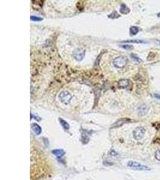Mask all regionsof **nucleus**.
<instances>
[{
    "label": "nucleus",
    "mask_w": 160,
    "mask_h": 180,
    "mask_svg": "<svg viewBox=\"0 0 160 180\" xmlns=\"http://www.w3.org/2000/svg\"><path fill=\"white\" fill-rule=\"evenodd\" d=\"M128 63V58L123 56H120V57H116L113 61L114 66L118 69L123 68Z\"/></svg>",
    "instance_id": "f257e3e1"
},
{
    "label": "nucleus",
    "mask_w": 160,
    "mask_h": 180,
    "mask_svg": "<svg viewBox=\"0 0 160 180\" xmlns=\"http://www.w3.org/2000/svg\"><path fill=\"white\" fill-rule=\"evenodd\" d=\"M58 98H59V100H60L61 102L65 104V105H68L71 101L72 96L69 92L64 91L61 92L60 94L58 95Z\"/></svg>",
    "instance_id": "f03ea898"
},
{
    "label": "nucleus",
    "mask_w": 160,
    "mask_h": 180,
    "mask_svg": "<svg viewBox=\"0 0 160 180\" xmlns=\"http://www.w3.org/2000/svg\"><path fill=\"white\" fill-rule=\"evenodd\" d=\"M127 166L134 169L139 170V171H150L151 170V169L148 166H145L139 163L132 162V161H130L128 162Z\"/></svg>",
    "instance_id": "7ed1b4c3"
},
{
    "label": "nucleus",
    "mask_w": 160,
    "mask_h": 180,
    "mask_svg": "<svg viewBox=\"0 0 160 180\" xmlns=\"http://www.w3.org/2000/svg\"><path fill=\"white\" fill-rule=\"evenodd\" d=\"M145 132H146V130L145 128L143 127H138L136 129H134L132 132L133 137L134 139L139 141L143 138Z\"/></svg>",
    "instance_id": "20e7f679"
},
{
    "label": "nucleus",
    "mask_w": 160,
    "mask_h": 180,
    "mask_svg": "<svg viewBox=\"0 0 160 180\" xmlns=\"http://www.w3.org/2000/svg\"><path fill=\"white\" fill-rule=\"evenodd\" d=\"M85 55V50L82 48H77L75 49L73 52V56L76 60L81 61L84 58Z\"/></svg>",
    "instance_id": "39448f33"
},
{
    "label": "nucleus",
    "mask_w": 160,
    "mask_h": 180,
    "mask_svg": "<svg viewBox=\"0 0 160 180\" xmlns=\"http://www.w3.org/2000/svg\"><path fill=\"white\" fill-rule=\"evenodd\" d=\"M131 120L130 119L128 118H122L119 120L118 121H116L113 125L111 127L112 128H115V127H119L122 126V125H124L125 123H128V122H131Z\"/></svg>",
    "instance_id": "423d86ee"
},
{
    "label": "nucleus",
    "mask_w": 160,
    "mask_h": 180,
    "mask_svg": "<svg viewBox=\"0 0 160 180\" xmlns=\"http://www.w3.org/2000/svg\"><path fill=\"white\" fill-rule=\"evenodd\" d=\"M130 81L128 79H121V80L118 82L119 87L121 88H127L130 86Z\"/></svg>",
    "instance_id": "0eeeda50"
},
{
    "label": "nucleus",
    "mask_w": 160,
    "mask_h": 180,
    "mask_svg": "<svg viewBox=\"0 0 160 180\" xmlns=\"http://www.w3.org/2000/svg\"><path fill=\"white\" fill-rule=\"evenodd\" d=\"M149 110V107L147 106V105H143L142 106H139L138 108V113L140 115H146L147 114V112H148V110Z\"/></svg>",
    "instance_id": "6e6552de"
},
{
    "label": "nucleus",
    "mask_w": 160,
    "mask_h": 180,
    "mask_svg": "<svg viewBox=\"0 0 160 180\" xmlns=\"http://www.w3.org/2000/svg\"><path fill=\"white\" fill-rule=\"evenodd\" d=\"M81 136H82V142L83 144H86L89 142V136L88 133L86 132L85 130H83L81 132Z\"/></svg>",
    "instance_id": "1a4fd4ad"
},
{
    "label": "nucleus",
    "mask_w": 160,
    "mask_h": 180,
    "mask_svg": "<svg viewBox=\"0 0 160 180\" xmlns=\"http://www.w3.org/2000/svg\"><path fill=\"white\" fill-rule=\"evenodd\" d=\"M31 129L32 130H33V131L34 132V133L37 135H40L41 133H42V128L41 127L38 125L36 123H34L32 124L31 125Z\"/></svg>",
    "instance_id": "9d476101"
},
{
    "label": "nucleus",
    "mask_w": 160,
    "mask_h": 180,
    "mask_svg": "<svg viewBox=\"0 0 160 180\" xmlns=\"http://www.w3.org/2000/svg\"><path fill=\"white\" fill-rule=\"evenodd\" d=\"M120 12L122 14H128L130 12V9L128 7V6H126L125 4H122L121 5V8H120Z\"/></svg>",
    "instance_id": "9b49d317"
},
{
    "label": "nucleus",
    "mask_w": 160,
    "mask_h": 180,
    "mask_svg": "<svg viewBox=\"0 0 160 180\" xmlns=\"http://www.w3.org/2000/svg\"><path fill=\"white\" fill-rule=\"evenodd\" d=\"M52 153L53 154H54L55 156H56L58 157H60L61 156H63V155L65 154V152L63 150L61 149H58V150H54L52 151Z\"/></svg>",
    "instance_id": "f8f14e48"
},
{
    "label": "nucleus",
    "mask_w": 160,
    "mask_h": 180,
    "mask_svg": "<svg viewBox=\"0 0 160 180\" xmlns=\"http://www.w3.org/2000/svg\"><path fill=\"white\" fill-rule=\"evenodd\" d=\"M59 121L62 127H63L65 130H69V129H70V126H69V123H68L66 121H65V120H63V119L62 118H59Z\"/></svg>",
    "instance_id": "ddd939ff"
},
{
    "label": "nucleus",
    "mask_w": 160,
    "mask_h": 180,
    "mask_svg": "<svg viewBox=\"0 0 160 180\" xmlns=\"http://www.w3.org/2000/svg\"><path fill=\"white\" fill-rule=\"evenodd\" d=\"M139 31V28L137 27L132 26L130 28V33L131 36H135L137 34Z\"/></svg>",
    "instance_id": "4468645a"
},
{
    "label": "nucleus",
    "mask_w": 160,
    "mask_h": 180,
    "mask_svg": "<svg viewBox=\"0 0 160 180\" xmlns=\"http://www.w3.org/2000/svg\"><path fill=\"white\" fill-rule=\"evenodd\" d=\"M122 43H145V41L142 40H126L122 42Z\"/></svg>",
    "instance_id": "2eb2a0df"
},
{
    "label": "nucleus",
    "mask_w": 160,
    "mask_h": 180,
    "mask_svg": "<svg viewBox=\"0 0 160 180\" xmlns=\"http://www.w3.org/2000/svg\"><path fill=\"white\" fill-rule=\"evenodd\" d=\"M131 58H132V59H134L135 61H136L137 63H140L142 62V59H141V58H140V57H139L138 55H136L135 54H131Z\"/></svg>",
    "instance_id": "dca6fc26"
},
{
    "label": "nucleus",
    "mask_w": 160,
    "mask_h": 180,
    "mask_svg": "<svg viewBox=\"0 0 160 180\" xmlns=\"http://www.w3.org/2000/svg\"><path fill=\"white\" fill-rule=\"evenodd\" d=\"M108 17H109V18H111V19L118 18L119 17H120V14H119L116 11H113V12L111 14H109V15L108 16Z\"/></svg>",
    "instance_id": "f3484780"
},
{
    "label": "nucleus",
    "mask_w": 160,
    "mask_h": 180,
    "mask_svg": "<svg viewBox=\"0 0 160 180\" xmlns=\"http://www.w3.org/2000/svg\"><path fill=\"white\" fill-rule=\"evenodd\" d=\"M30 19L32 21H34V22H40V21H43V18L36 16H31Z\"/></svg>",
    "instance_id": "a211bd4d"
},
{
    "label": "nucleus",
    "mask_w": 160,
    "mask_h": 180,
    "mask_svg": "<svg viewBox=\"0 0 160 180\" xmlns=\"http://www.w3.org/2000/svg\"><path fill=\"white\" fill-rule=\"evenodd\" d=\"M121 47L126 50H132L134 48L133 46L130 45V44H123V45H121Z\"/></svg>",
    "instance_id": "6ab92c4d"
},
{
    "label": "nucleus",
    "mask_w": 160,
    "mask_h": 180,
    "mask_svg": "<svg viewBox=\"0 0 160 180\" xmlns=\"http://www.w3.org/2000/svg\"><path fill=\"white\" fill-rule=\"evenodd\" d=\"M155 157L156 159L160 161V150H157L155 153Z\"/></svg>",
    "instance_id": "aec40b11"
},
{
    "label": "nucleus",
    "mask_w": 160,
    "mask_h": 180,
    "mask_svg": "<svg viewBox=\"0 0 160 180\" xmlns=\"http://www.w3.org/2000/svg\"><path fill=\"white\" fill-rule=\"evenodd\" d=\"M109 154L111 155V156H116V155H118V153L116 152V151H113V150H111L110 152H109Z\"/></svg>",
    "instance_id": "412c9836"
},
{
    "label": "nucleus",
    "mask_w": 160,
    "mask_h": 180,
    "mask_svg": "<svg viewBox=\"0 0 160 180\" xmlns=\"http://www.w3.org/2000/svg\"><path fill=\"white\" fill-rule=\"evenodd\" d=\"M153 96H154L155 98H157V99H160V95H159V94H155L154 95H153Z\"/></svg>",
    "instance_id": "4be33fe9"
},
{
    "label": "nucleus",
    "mask_w": 160,
    "mask_h": 180,
    "mask_svg": "<svg viewBox=\"0 0 160 180\" xmlns=\"http://www.w3.org/2000/svg\"><path fill=\"white\" fill-rule=\"evenodd\" d=\"M157 16H158V18H160V12L159 13H158V14H157Z\"/></svg>",
    "instance_id": "5701e85b"
},
{
    "label": "nucleus",
    "mask_w": 160,
    "mask_h": 180,
    "mask_svg": "<svg viewBox=\"0 0 160 180\" xmlns=\"http://www.w3.org/2000/svg\"><path fill=\"white\" fill-rule=\"evenodd\" d=\"M157 42H158V43H159L160 44V40H157Z\"/></svg>",
    "instance_id": "b1692460"
}]
</instances>
